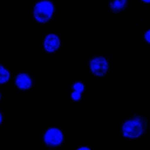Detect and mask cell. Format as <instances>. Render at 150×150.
I'll list each match as a JSON object with an SVG mask.
<instances>
[{
  "label": "cell",
  "mask_w": 150,
  "mask_h": 150,
  "mask_svg": "<svg viewBox=\"0 0 150 150\" xmlns=\"http://www.w3.org/2000/svg\"><path fill=\"white\" fill-rule=\"evenodd\" d=\"M54 7L53 4L48 0H43L35 4L33 15L35 19L40 23H45L47 22L51 18Z\"/></svg>",
  "instance_id": "1"
},
{
  "label": "cell",
  "mask_w": 150,
  "mask_h": 150,
  "mask_svg": "<svg viewBox=\"0 0 150 150\" xmlns=\"http://www.w3.org/2000/svg\"><path fill=\"white\" fill-rule=\"evenodd\" d=\"M144 130L143 121L139 118H134L127 120L122 126V134L128 138L134 139L139 137Z\"/></svg>",
  "instance_id": "2"
},
{
  "label": "cell",
  "mask_w": 150,
  "mask_h": 150,
  "mask_svg": "<svg viewBox=\"0 0 150 150\" xmlns=\"http://www.w3.org/2000/svg\"><path fill=\"white\" fill-rule=\"evenodd\" d=\"M90 68L94 74L97 76H103L109 69V62L103 57H97L90 61Z\"/></svg>",
  "instance_id": "3"
},
{
  "label": "cell",
  "mask_w": 150,
  "mask_h": 150,
  "mask_svg": "<svg viewBox=\"0 0 150 150\" xmlns=\"http://www.w3.org/2000/svg\"><path fill=\"white\" fill-rule=\"evenodd\" d=\"M44 140L45 143L49 146H58L63 141V135L58 129H50L46 132L44 137Z\"/></svg>",
  "instance_id": "4"
},
{
  "label": "cell",
  "mask_w": 150,
  "mask_h": 150,
  "mask_svg": "<svg viewBox=\"0 0 150 150\" xmlns=\"http://www.w3.org/2000/svg\"><path fill=\"white\" fill-rule=\"evenodd\" d=\"M60 45L58 37L54 34L48 35L45 41V48L46 51L53 52L58 49Z\"/></svg>",
  "instance_id": "5"
},
{
  "label": "cell",
  "mask_w": 150,
  "mask_h": 150,
  "mask_svg": "<svg viewBox=\"0 0 150 150\" xmlns=\"http://www.w3.org/2000/svg\"><path fill=\"white\" fill-rule=\"evenodd\" d=\"M16 83L19 88L21 90L29 89L32 84L30 77L25 73H20L17 76Z\"/></svg>",
  "instance_id": "6"
},
{
  "label": "cell",
  "mask_w": 150,
  "mask_h": 150,
  "mask_svg": "<svg viewBox=\"0 0 150 150\" xmlns=\"http://www.w3.org/2000/svg\"><path fill=\"white\" fill-rule=\"evenodd\" d=\"M128 4V0H112L110 7L115 13H119L126 8Z\"/></svg>",
  "instance_id": "7"
},
{
  "label": "cell",
  "mask_w": 150,
  "mask_h": 150,
  "mask_svg": "<svg viewBox=\"0 0 150 150\" xmlns=\"http://www.w3.org/2000/svg\"><path fill=\"white\" fill-rule=\"evenodd\" d=\"M73 92L71 94V97L74 101H78L81 97V93L83 91L84 86L82 82L75 83L73 86Z\"/></svg>",
  "instance_id": "8"
},
{
  "label": "cell",
  "mask_w": 150,
  "mask_h": 150,
  "mask_svg": "<svg viewBox=\"0 0 150 150\" xmlns=\"http://www.w3.org/2000/svg\"><path fill=\"white\" fill-rule=\"evenodd\" d=\"M10 77L8 71L5 69L2 66L0 65V83L6 82Z\"/></svg>",
  "instance_id": "9"
},
{
  "label": "cell",
  "mask_w": 150,
  "mask_h": 150,
  "mask_svg": "<svg viewBox=\"0 0 150 150\" xmlns=\"http://www.w3.org/2000/svg\"><path fill=\"white\" fill-rule=\"evenodd\" d=\"M149 30H148L145 34V38L146 41L149 43L150 42V34H149Z\"/></svg>",
  "instance_id": "10"
},
{
  "label": "cell",
  "mask_w": 150,
  "mask_h": 150,
  "mask_svg": "<svg viewBox=\"0 0 150 150\" xmlns=\"http://www.w3.org/2000/svg\"><path fill=\"white\" fill-rule=\"evenodd\" d=\"M78 149H79V150H80V149H90L89 148H88V147H81V148H78Z\"/></svg>",
  "instance_id": "11"
},
{
  "label": "cell",
  "mask_w": 150,
  "mask_h": 150,
  "mask_svg": "<svg viewBox=\"0 0 150 150\" xmlns=\"http://www.w3.org/2000/svg\"><path fill=\"white\" fill-rule=\"evenodd\" d=\"M2 119H3L2 115H1V114H0V124H1V121H2Z\"/></svg>",
  "instance_id": "12"
},
{
  "label": "cell",
  "mask_w": 150,
  "mask_h": 150,
  "mask_svg": "<svg viewBox=\"0 0 150 150\" xmlns=\"http://www.w3.org/2000/svg\"><path fill=\"white\" fill-rule=\"evenodd\" d=\"M143 1H144V2H145V3H149V1H150V0H142Z\"/></svg>",
  "instance_id": "13"
},
{
  "label": "cell",
  "mask_w": 150,
  "mask_h": 150,
  "mask_svg": "<svg viewBox=\"0 0 150 150\" xmlns=\"http://www.w3.org/2000/svg\"><path fill=\"white\" fill-rule=\"evenodd\" d=\"M0 97H1V95H0Z\"/></svg>",
  "instance_id": "14"
}]
</instances>
